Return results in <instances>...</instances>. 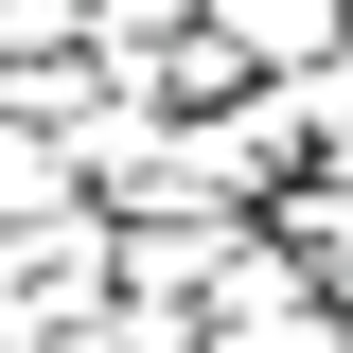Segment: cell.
<instances>
[{
	"instance_id": "3",
	"label": "cell",
	"mask_w": 353,
	"mask_h": 353,
	"mask_svg": "<svg viewBox=\"0 0 353 353\" xmlns=\"http://www.w3.org/2000/svg\"><path fill=\"white\" fill-rule=\"evenodd\" d=\"M336 18H353V0H336Z\"/></svg>"
},
{
	"instance_id": "1",
	"label": "cell",
	"mask_w": 353,
	"mask_h": 353,
	"mask_svg": "<svg viewBox=\"0 0 353 353\" xmlns=\"http://www.w3.org/2000/svg\"><path fill=\"white\" fill-rule=\"evenodd\" d=\"M212 18H230L212 53H318V18H336V0H212Z\"/></svg>"
},
{
	"instance_id": "2",
	"label": "cell",
	"mask_w": 353,
	"mask_h": 353,
	"mask_svg": "<svg viewBox=\"0 0 353 353\" xmlns=\"http://www.w3.org/2000/svg\"><path fill=\"white\" fill-rule=\"evenodd\" d=\"M71 353H141V336H71Z\"/></svg>"
}]
</instances>
